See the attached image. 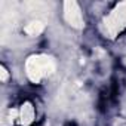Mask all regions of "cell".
Listing matches in <instances>:
<instances>
[{
  "instance_id": "5",
  "label": "cell",
  "mask_w": 126,
  "mask_h": 126,
  "mask_svg": "<svg viewBox=\"0 0 126 126\" xmlns=\"http://www.w3.org/2000/svg\"><path fill=\"white\" fill-rule=\"evenodd\" d=\"M21 119H22V123H25V125H28L31 122V119H33V107L30 104L22 105V108H21Z\"/></svg>"
},
{
  "instance_id": "1",
  "label": "cell",
  "mask_w": 126,
  "mask_h": 126,
  "mask_svg": "<svg viewBox=\"0 0 126 126\" xmlns=\"http://www.w3.org/2000/svg\"><path fill=\"white\" fill-rule=\"evenodd\" d=\"M55 61L47 55H31L25 61V73L33 83H40L42 79L53 74Z\"/></svg>"
},
{
  "instance_id": "3",
  "label": "cell",
  "mask_w": 126,
  "mask_h": 126,
  "mask_svg": "<svg viewBox=\"0 0 126 126\" xmlns=\"http://www.w3.org/2000/svg\"><path fill=\"white\" fill-rule=\"evenodd\" d=\"M64 19L73 28H79V30L83 28L85 22H83L82 11H80L77 2H74V0H67V2H64Z\"/></svg>"
},
{
  "instance_id": "6",
  "label": "cell",
  "mask_w": 126,
  "mask_h": 126,
  "mask_svg": "<svg viewBox=\"0 0 126 126\" xmlns=\"http://www.w3.org/2000/svg\"><path fill=\"white\" fill-rule=\"evenodd\" d=\"M0 74H2V82H6L8 80V71L5 67H0Z\"/></svg>"
},
{
  "instance_id": "2",
  "label": "cell",
  "mask_w": 126,
  "mask_h": 126,
  "mask_svg": "<svg viewBox=\"0 0 126 126\" xmlns=\"http://www.w3.org/2000/svg\"><path fill=\"white\" fill-rule=\"evenodd\" d=\"M125 27H126V2L117 5L114 11L110 14V16L105 18V28L111 37H114Z\"/></svg>"
},
{
  "instance_id": "4",
  "label": "cell",
  "mask_w": 126,
  "mask_h": 126,
  "mask_svg": "<svg viewBox=\"0 0 126 126\" xmlns=\"http://www.w3.org/2000/svg\"><path fill=\"white\" fill-rule=\"evenodd\" d=\"M25 33L28 36H39L43 30H45V24L42 21H31L25 25Z\"/></svg>"
}]
</instances>
